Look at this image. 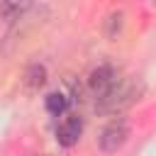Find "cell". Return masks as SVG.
I'll return each instance as SVG.
<instances>
[{
  "mask_svg": "<svg viewBox=\"0 0 156 156\" xmlns=\"http://www.w3.org/2000/svg\"><path fill=\"white\" fill-rule=\"evenodd\" d=\"M141 93H144V85H141L139 78H132V76L129 78H119L117 85L105 98H100L95 102V110L102 112V115H117V112L132 107L141 98Z\"/></svg>",
  "mask_w": 156,
  "mask_h": 156,
  "instance_id": "cell-1",
  "label": "cell"
},
{
  "mask_svg": "<svg viewBox=\"0 0 156 156\" xmlns=\"http://www.w3.org/2000/svg\"><path fill=\"white\" fill-rule=\"evenodd\" d=\"M127 136H129V122H127L124 117H112V119L102 127V132H100V136H98L100 151H102V154H115V151H119V149L124 146Z\"/></svg>",
  "mask_w": 156,
  "mask_h": 156,
  "instance_id": "cell-2",
  "label": "cell"
},
{
  "mask_svg": "<svg viewBox=\"0 0 156 156\" xmlns=\"http://www.w3.org/2000/svg\"><path fill=\"white\" fill-rule=\"evenodd\" d=\"M117 80H119V73H117L115 66H110V63L98 66V68L90 73V78H88V88H90L95 102H98L100 98H105V95L117 85Z\"/></svg>",
  "mask_w": 156,
  "mask_h": 156,
  "instance_id": "cell-3",
  "label": "cell"
},
{
  "mask_svg": "<svg viewBox=\"0 0 156 156\" xmlns=\"http://www.w3.org/2000/svg\"><path fill=\"white\" fill-rule=\"evenodd\" d=\"M80 134H83V119H80L78 115L63 117V122L56 127V141H58L61 146H66V149L76 146L78 139H80Z\"/></svg>",
  "mask_w": 156,
  "mask_h": 156,
  "instance_id": "cell-4",
  "label": "cell"
},
{
  "mask_svg": "<svg viewBox=\"0 0 156 156\" xmlns=\"http://www.w3.org/2000/svg\"><path fill=\"white\" fill-rule=\"evenodd\" d=\"M24 78H27V85H29L32 90H37V88H41V85L46 83V68H44L41 63H32V66L27 68Z\"/></svg>",
  "mask_w": 156,
  "mask_h": 156,
  "instance_id": "cell-5",
  "label": "cell"
},
{
  "mask_svg": "<svg viewBox=\"0 0 156 156\" xmlns=\"http://www.w3.org/2000/svg\"><path fill=\"white\" fill-rule=\"evenodd\" d=\"M66 107H68V98L63 93H49L46 95V110H49V115L58 117V115L66 112Z\"/></svg>",
  "mask_w": 156,
  "mask_h": 156,
  "instance_id": "cell-6",
  "label": "cell"
},
{
  "mask_svg": "<svg viewBox=\"0 0 156 156\" xmlns=\"http://www.w3.org/2000/svg\"><path fill=\"white\" fill-rule=\"evenodd\" d=\"M29 7H32L29 2H2V5H0V15H2L7 22H12V20H20V15L27 12Z\"/></svg>",
  "mask_w": 156,
  "mask_h": 156,
  "instance_id": "cell-7",
  "label": "cell"
},
{
  "mask_svg": "<svg viewBox=\"0 0 156 156\" xmlns=\"http://www.w3.org/2000/svg\"><path fill=\"white\" fill-rule=\"evenodd\" d=\"M122 29V12L117 10V12H110L107 15V24H105V32H107V37H117V32Z\"/></svg>",
  "mask_w": 156,
  "mask_h": 156,
  "instance_id": "cell-8",
  "label": "cell"
}]
</instances>
